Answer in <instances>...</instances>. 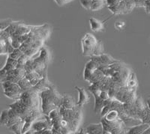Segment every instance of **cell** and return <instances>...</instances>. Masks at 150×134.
I'll list each match as a JSON object with an SVG mask.
<instances>
[{"label":"cell","mask_w":150,"mask_h":134,"mask_svg":"<svg viewBox=\"0 0 150 134\" xmlns=\"http://www.w3.org/2000/svg\"><path fill=\"white\" fill-rule=\"evenodd\" d=\"M41 98V108L43 114L48 116L52 110L59 109L62 106V96L56 91V86L39 93Z\"/></svg>","instance_id":"1"},{"label":"cell","mask_w":150,"mask_h":134,"mask_svg":"<svg viewBox=\"0 0 150 134\" xmlns=\"http://www.w3.org/2000/svg\"><path fill=\"white\" fill-rule=\"evenodd\" d=\"M59 111L62 117L68 121L70 125V130L71 133H76L80 127V123L83 118V112L81 108L79 106L75 107L74 109H66L63 106H60Z\"/></svg>","instance_id":"2"},{"label":"cell","mask_w":150,"mask_h":134,"mask_svg":"<svg viewBox=\"0 0 150 134\" xmlns=\"http://www.w3.org/2000/svg\"><path fill=\"white\" fill-rule=\"evenodd\" d=\"M101 124L103 125L104 133L107 134H120L127 133L129 127H127L124 124L122 119L119 118L117 120L109 121L102 118H101Z\"/></svg>","instance_id":"3"},{"label":"cell","mask_w":150,"mask_h":134,"mask_svg":"<svg viewBox=\"0 0 150 134\" xmlns=\"http://www.w3.org/2000/svg\"><path fill=\"white\" fill-rule=\"evenodd\" d=\"M2 88L4 89V94L6 97L15 100L20 98L23 92L18 83L11 81L2 82Z\"/></svg>","instance_id":"4"},{"label":"cell","mask_w":150,"mask_h":134,"mask_svg":"<svg viewBox=\"0 0 150 134\" xmlns=\"http://www.w3.org/2000/svg\"><path fill=\"white\" fill-rule=\"evenodd\" d=\"M98 41L95 36L87 33L84 35L81 40V47H82L83 55L85 56H92L93 49L97 44Z\"/></svg>","instance_id":"5"},{"label":"cell","mask_w":150,"mask_h":134,"mask_svg":"<svg viewBox=\"0 0 150 134\" xmlns=\"http://www.w3.org/2000/svg\"><path fill=\"white\" fill-rule=\"evenodd\" d=\"M115 98L121 101L123 104H125V103L132 104L135 101L137 98L136 92H131L125 85H124V86L120 87V90L118 91L116 96H115Z\"/></svg>","instance_id":"6"},{"label":"cell","mask_w":150,"mask_h":134,"mask_svg":"<svg viewBox=\"0 0 150 134\" xmlns=\"http://www.w3.org/2000/svg\"><path fill=\"white\" fill-rule=\"evenodd\" d=\"M132 71L127 65L123 67L120 70L117 71L113 73L111 78L114 82H116V83L120 86H124L126 84V82L128 79L130 73Z\"/></svg>","instance_id":"7"},{"label":"cell","mask_w":150,"mask_h":134,"mask_svg":"<svg viewBox=\"0 0 150 134\" xmlns=\"http://www.w3.org/2000/svg\"><path fill=\"white\" fill-rule=\"evenodd\" d=\"M53 87H55V85L49 81L47 73H45L42 76V78L41 79V80L35 86H33V89L37 92L38 93H40V92H43L44 90H46L47 88H51Z\"/></svg>","instance_id":"8"},{"label":"cell","mask_w":150,"mask_h":134,"mask_svg":"<svg viewBox=\"0 0 150 134\" xmlns=\"http://www.w3.org/2000/svg\"><path fill=\"white\" fill-rule=\"evenodd\" d=\"M91 59L96 61L99 65H110L112 63L118 61V60L114 59L112 56L108 54H104V53L100 55V56H91Z\"/></svg>","instance_id":"9"},{"label":"cell","mask_w":150,"mask_h":134,"mask_svg":"<svg viewBox=\"0 0 150 134\" xmlns=\"http://www.w3.org/2000/svg\"><path fill=\"white\" fill-rule=\"evenodd\" d=\"M17 65V60L13 59L11 57L8 56L6 64H5V67L0 71V81H2L6 77L8 73L11 70H13L16 68Z\"/></svg>","instance_id":"10"},{"label":"cell","mask_w":150,"mask_h":134,"mask_svg":"<svg viewBox=\"0 0 150 134\" xmlns=\"http://www.w3.org/2000/svg\"><path fill=\"white\" fill-rule=\"evenodd\" d=\"M75 89L78 92V100L77 102V106L79 107H83L85 104L87 103H89V97L88 94H87L86 91L83 88L79 86H75Z\"/></svg>","instance_id":"11"},{"label":"cell","mask_w":150,"mask_h":134,"mask_svg":"<svg viewBox=\"0 0 150 134\" xmlns=\"http://www.w3.org/2000/svg\"><path fill=\"white\" fill-rule=\"evenodd\" d=\"M85 133L88 134H104V129L101 122L98 124H89L86 129Z\"/></svg>","instance_id":"12"},{"label":"cell","mask_w":150,"mask_h":134,"mask_svg":"<svg viewBox=\"0 0 150 134\" xmlns=\"http://www.w3.org/2000/svg\"><path fill=\"white\" fill-rule=\"evenodd\" d=\"M125 86L129 89L130 91L136 92L137 88V80L136 74L133 71H131L130 73L128 79L126 82Z\"/></svg>","instance_id":"13"},{"label":"cell","mask_w":150,"mask_h":134,"mask_svg":"<svg viewBox=\"0 0 150 134\" xmlns=\"http://www.w3.org/2000/svg\"><path fill=\"white\" fill-rule=\"evenodd\" d=\"M146 123H141L140 124L135 125L134 127H131L128 128V130L127 133L128 134H143L144 131L149 127Z\"/></svg>","instance_id":"14"},{"label":"cell","mask_w":150,"mask_h":134,"mask_svg":"<svg viewBox=\"0 0 150 134\" xmlns=\"http://www.w3.org/2000/svg\"><path fill=\"white\" fill-rule=\"evenodd\" d=\"M62 106L65 107L66 109H74L77 107V104H75L74 101L73 97L71 95H65L62 96Z\"/></svg>","instance_id":"15"},{"label":"cell","mask_w":150,"mask_h":134,"mask_svg":"<svg viewBox=\"0 0 150 134\" xmlns=\"http://www.w3.org/2000/svg\"><path fill=\"white\" fill-rule=\"evenodd\" d=\"M25 77L30 82V83L33 85V86H35L41 80V79L42 78V76L38 72H36L35 71L26 73Z\"/></svg>","instance_id":"16"},{"label":"cell","mask_w":150,"mask_h":134,"mask_svg":"<svg viewBox=\"0 0 150 134\" xmlns=\"http://www.w3.org/2000/svg\"><path fill=\"white\" fill-rule=\"evenodd\" d=\"M89 25H90V28L92 31L97 32H100L104 29V24L101 21L98 20L97 19L94 18V17H91L89 20Z\"/></svg>","instance_id":"17"},{"label":"cell","mask_w":150,"mask_h":134,"mask_svg":"<svg viewBox=\"0 0 150 134\" xmlns=\"http://www.w3.org/2000/svg\"><path fill=\"white\" fill-rule=\"evenodd\" d=\"M38 58L41 59L46 64L49 65L50 61V59H51L50 52L49 49L45 46L41 47V48L39 50V56H38Z\"/></svg>","instance_id":"18"},{"label":"cell","mask_w":150,"mask_h":134,"mask_svg":"<svg viewBox=\"0 0 150 134\" xmlns=\"http://www.w3.org/2000/svg\"><path fill=\"white\" fill-rule=\"evenodd\" d=\"M25 120L24 119H21V120L17 121L16 124H14V125H12L11 127H9V129L11 130H12L14 133L17 134H20V133H22V130H23V126L24 124H25Z\"/></svg>","instance_id":"19"},{"label":"cell","mask_w":150,"mask_h":134,"mask_svg":"<svg viewBox=\"0 0 150 134\" xmlns=\"http://www.w3.org/2000/svg\"><path fill=\"white\" fill-rule=\"evenodd\" d=\"M18 84L19 85L21 86V88H22L23 92L32 90L33 88V85L30 83V82H29L26 77H23V78L21 79V80L18 82Z\"/></svg>","instance_id":"20"},{"label":"cell","mask_w":150,"mask_h":134,"mask_svg":"<svg viewBox=\"0 0 150 134\" xmlns=\"http://www.w3.org/2000/svg\"><path fill=\"white\" fill-rule=\"evenodd\" d=\"M106 4L104 0H93L92 2V5H91V11H96L101 10L103 8L104 5Z\"/></svg>","instance_id":"21"},{"label":"cell","mask_w":150,"mask_h":134,"mask_svg":"<svg viewBox=\"0 0 150 134\" xmlns=\"http://www.w3.org/2000/svg\"><path fill=\"white\" fill-rule=\"evenodd\" d=\"M104 118L105 120L109 121H112L117 120V119L120 118V113L119 112L116 110H111L110 112H108V113L106 114L105 116H104Z\"/></svg>","instance_id":"22"},{"label":"cell","mask_w":150,"mask_h":134,"mask_svg":"<svg viewBox=\"0 0 150 134\" xmlns=\"http://www.w3.org/2000/svg\"><path fill=\"white\" fill-rule=\"evenodd\" d=\"M103 53H104V45L101 41H98L97 44L93 49L92 56H100Z\"/></svg>","instance_id":"23"},{"label":"cell","mask_w":150,"mask_h":134,"mask_svg":"<svg viewBox=\"0 0 150 134\" xmlns=\"http://www.w3.org/2000/svg\"><path fill=\"white\" fill-rule=\"evenodd\" d=\"M8 120V109H5V110L2 111V113H1V116H0V123H1L2 125L6 126Z\"/></svg>","instance_id":"24"},{"label":"cell","mask_w":150,"mask_h":134,"mask_svg":"<svg viewBox=\"0 0 150 134\" xmlns=\"http://www.w3.org/2000/svg\"><path fill=\"white\" fill-rule=\"evenodd\" d=\"M23 54V52L21 49L17 48V49H14V50H13V52L9 54V57H11V58L13 59L18 60Z\"/></svg>","instance_id":"25"},{"label":"cell","mask_w":150,"mask_h":134,"mask_svg":"<svg viewBox=\"0 0 150 134\" xmlns=\"http://www.w3.org/2000/svg\"><path fill=\"white\" fill-rule=\"evenodd\" d=\"M92 1L93 0H80V2L84 8L87 9V10H90Z\"/></svg>","instance_id":"26"},{"label":"cell","mask_w":150,"mask_h":134,"mask_svg":"<svg viewBox=\"0 0 150 134\" xmlns=\"http://www.w3.org/2000/svg\"><path fill=\"white\" fill-rule=\"evenodd\" d=\"M99 97H101L103 100H107L110 98L109 94L107 91L104 90H101L100 93H99Z\"/></svg>","instance_id":"27"},{"label":"cell","mask_w":150,"mask_h":134,"mask_svg":"<svg viewBox=\"0 0 150 134\" xmlns=\"http://www.w3.org/2000/svg\"><path fill=\"white\" fill-rule=\"evenodd\" d=\"M125 25V23L122 22V21H118L115 23V27L117 29L120 30V29H122L123 27H124Z\"/></svg>","instance_id":"28"},{"label":"cell","mask_w":150,"mask_h":134,"mask_svg":"<svg viewBox=\"0 0 150 134\" xmlns=\"http://www.w3.org/2000/svg\"><path fill=\"white\" fill-rule=\"evenodd\" d=\"M54 1L56 2L57 5H59V6H62V5H63L65 4L68 3V2H71L72 0H54Z\"/></svg>","instance_id":"29"},{"label":"cell","mask_w":150,"mask_h":134,"mask_svg":"<svg viewBox=\"0 0 150 134\" xmlns=\"http://www.w3.org/2000/svg\"><path fill=\"white\" fill-rule=\"evenodd\" d=\"M134 2L137 7H144V0H134Z\"/></svg>","instance_id":"30"},{"label":"cell","mask_w":150,"mask_h":134,"mask_svg":"<svg viewBox=\"0 0 150 134\" xmlns=\"http://www.w3.org/2000/svg\"><path fill=\"white\" fill-rule=\"evenodd\" d=\"M146 106H147V107H148L149 109H150V97H149V98L147 99V100H146Z\"/></svg>","instance_id":"31"},{"label":"cell","mask_w":150,"mask_h":134,"mask_svg":"<svg viewBox=\"0 0 150 134\" xmlns=\"http://www.w3.org/2000/svg\"><path fill=\"white\" fill-rule=\"evenodd\" d=\"M120 2H121V1H122V0H120Z\"/></svg>","instance_id":"32"},{"label":"cell","mask_w":150,"mask_h":134,"mask_svg":"<svg viewBox=\"0 0 150 134\" xmlns=\"http://www.w3.org/2000/svg\"><path fill=\"white\" fill-rule=\"evenodd\" d=\"M104 1H105V0H104Z\"/></svg>","instance_id":"33"},{"label":"cell","mask_w":150,"mask_h":134,"mask_svg":"<svg viewBox=\"0 0 150 134\" xmlns=\"http://www.w3.org/2000/svg\"><path fill=\"white\" fill-rule=\"evenodd\" d=\"M105 1H106V0H105Z\"/></svg>","instance_id":"34"}]
</instances>
